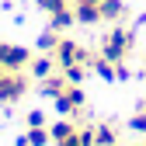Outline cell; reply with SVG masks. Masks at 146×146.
Returning <instances> with one entry per match:
<instances>
[{
	"instance_id": "cell-1",
	"label": "cell",
	"mask_w": 146,
	"mask_h": 146,
	"mask_svg": "<svg viewBox=\"0 0 146 146\" xmlns=\"http://www.w3.org/2000/svg\"><path fill=\"white\" fill-rule=\"evenodd\" d=\"M98 45H101L98 56L111 59V63H125V59L136 52V31H132V28H122V25H111Z\"/></svg>"
},
{
	"instance_id": "cell-2",
	"label": "cell",
	"mask_w": 146,
	"mask_h": 146,
	"mask_svg": "<svg viewBox=\"0 0 146 146\" xmlns=\"http://www.w3.org/2000/svg\"><path fill=\"white\" fill-rule=\"evenodd\" d=\"M28 87H31V80H28L25 70H4V73H0V104L21 101L28 94Z\"/></svg>"
},
{
	"instance_id": "cell-3",
	"label": "cell",
	"mask_w": 146,
	"mask_h": 146,
	"mask_svg": "<svg viewBox=\"0 0 146 146\" xmlns=\"http://www.w3.org/2000/svg\"><path fill=\"white\" fill-rule=\"evenodd\" d=\"M52 59H56L59 70H66V66H73V63H87V66H90L94 52H90L87 45H80V42H73V38H59V45L52 49Z\"/></svg>"
},
{
	"instance_id": "cell-4",
	"label": "cell",
	"mask_w": 146,
	"mask_h": 146,
	"mask_svg": "<svg viewBox=\"0 0 146 146\" xmlns=\"http://www.w3.org/2000/svg\"><path fill=\"white\" fill-rule=\"evenodd\" d=\"M52 104H56L59 115H80L84 108H87V94H84L80 84H66V90H63L59 98H52Z\"/></svg>"
},
{
	"instance_id": "cell-5",
	"label": "cell",
	"mask_w": 146,
	"mask_h": 146,
	"mask_svg": "<svg viewBox=\"0 0 146 146\" xmlns=\"http://www.w3.org/2000/svg\"><path fill=\"white\" fill-rule=\"evenodd\" d=\"M28 63H31V52L25 45L0 42V66H4V70H28Z\"/></svg>"
},
{
	"instance_id": "cell-6",
	"label": "cell",
	"mask_w": 146,
	"mask_h": 146,
	"mask_svg": "<svg viewBox=\"0 0 146 146\" xmlns=\"http://www.w3.org/2000/svg\"><path fill=\"white\" fill-rule=\"evenodd\" d=\"M28 70H31V80H45V77H52L59 66H56V59H52V52H42V56H31Z\"/></svg>"
},
{
	"instance_id": "cell-7",
	"label": "cell",
	"mask_w": 146,
	"mask_h": 146,
	"mask_svg": "<svg viewBox=\"0 0 146 146\" xmlns=\"http://www.w3.org/2000/svg\"><path fill=\"white\" fill-rule=\"evenodd\" d=\"M125 14H129V11H125L122 0H101V21H108V25H122Z\"/></svg>"
},
{
	"instance_id": "cell-8",
	"label": "cell",
	"mask_w": 146,
	"mask_h": 146,
	"mask_svg": "<svg viewBox=\"0 0 146 146\" xmlns=\"http://www.w3.org/2000/svg\"><path fill=\"white\" fill-rule=\"evenodd\" d=\"M73 14H77V25H87V28L101 25V7H90V4H73Z\"/></svg>"
},
{
	"instance_id": "cell-9",
	"label": "cell",
	"mask_w": 146,
	"mask_h": 146,
	"mask_svg": "<svg viewBox=\"0 0 146 146\" xmlns=\"http://www.w3.org/2000/svg\"><path fill=\"white\" fill-rule=\"evenodd\" d=\"M38 90H42L45 98H59L63 90H66V77H63V73H52V77L38 80Z\"/></svg>"
},
{
	"instance_id": "cell-10",
	"label": "cell",
	"mask_w": 146,
	"mask_h": 146,
	"mask_svg": "<svg viewBox=\"0 0 146 146\" xmlns=\"http://www.w3.org/2000/svg\"><path fill=\"white\" fill-rule=\"evenodd\" d=\"M90 70H94L101 80H118V63L104 59V56H94V59H90Z\"/></svg>"
},
{
	"instance_id": "cell-11",
	"label": "cell",
	"mask_w": 146,
	"mask_h": 146,
	"mask_svg": "<svg viewBox=\"0 0 146 146\" xmlns=\"http://www.w3.org/2000/svg\"><path fill=\"white\" fill-rule=\"evenodd\" d=\"M118 143V129L111 122H101V125H94V146H115Z\"/></svg>"
},
{
	"instance_id": "cell-12",
	"label": "cell",
	"mask_w": 146,
	"mask_h": 146,
	"mask_svg": "<svg viewBox=\"0 0 146 146\" xmlns=\"http://www.w3.org/2000/svg\"><path fill=\"white\" fill-rule=\"evenodd\" d=\"M77 129H80L77 122H70V118H59V122H52V125H49V136H52V143H59V139H70V136H77Z\"/></svg>"
},
{
	"instance_id": "cell-13",
	"label": "cell",
	"mask_w": 146,
	"mask_h": 146,
	"mask_svg": "<svg viewBox=\"0 0 146 146\" xmlns=\"http://www.w3.org/2000/svg\"><path fill=\"white\" fill-rule=\"evenodd\" d=\"M70 25H77V14H73V7H66V11H56V14H49V28H56V31H66Z\"/></svg>"
},
{
	"instance_id": "cell-14",
	"label": "cell",
	"mask_w": 146,
	"mask_h": 146,
	"mask_svg": "<svg viewBox=\"0 0 146 146\" xmlns=\"http://www.w3.org/2000/svg\"><path fill=\"white\" fill-rule=\"evenodd\" d=\"M25 139H28V146H49L52 143V136H49L45 125H31V129L25 132Z\"/></svg>"
},
{
	"instance_id": "cell-15",
	"label": "cell",
	"mask_w": 146,
	"mask_h": 146,
	"mask_svg": "<svg viewBox=\"0 0 146 146\" xmlns=\"http://www.w3.org/2000/svg\"><path fill=\"white\" fill-rule=\"evenodd\" d=\"M63 77H66V84H84V77H87V63H73V66H66V70H59Z\"/></svg>"
},
{
	"instance_id": "cell-16",
	"label": "cell",
	"mask_w": 146,
	"mask_h": 146,
	"mask_svg": "<svg viewBox=\"0 0 146 146\" xmlns=\"http://www.w3.org/2000/svg\"><path fill=\"white\" fill-rule=\"evenodd\" d=\"M56 45H59V31H56V28H49V31L38 35V49H42V52H52Z\"/></svg>"
},
{
	"instance_id": "cell-17",
	"label": "cell",
	"mask_w": 146,
	"mask_h": 146,
	"mask_svg": "<svg viewBox=\"0 0 146 146\" xmlns=\"http://www.w3.org/2000/svg\"><path fill=\"white\" fill-rule=\"evenodd\" d=\"M35 7L45 11V14H56V11H66L70 7V0H35Z\"/></svg>"
},
{
	"instance_id": "cell-18",
	"label": "cell",
	"mask_w": 146,
	"mask_h": 146,
	"mask_svg": "<svg viewBox=\"0 0 146 146\" xmlns=\"http://www.w3.org/2000/svg\"><path fill=\"white\" fill-rule=\"evenodd\" d=\"M129 129H132V132H139V136H146V108H139V115H132V118H129Z\"/></svg>"
},
{
	"instance_id": "cell-19",
	"label": "cell",
	"mask_w": 146,
	"mask_h": 146,
	"mask_svg": "<svg viewBox=\"0 0 146 146\" xmlns=\"http://www.w3.org/2000/svg\"><path fill=\"white\" fill-rule=\"evenodd\" d=\"M25 125H28V129H31V125H45V115H42V111H35V108H31V111L25 115Z\"/></svg>"
},
{
	"instance_id": "cell-20",
	"label": "cell",
	"mask_w": 146,
	"mask_h": 146,
	"mask_svg": "<svg viewBox=\"0 0 146 146\" xmlns=\"http://www.w3.org/2000/svg\"><path fill=\"white\" fill-rule=\"evenodd\" d=\"M77 136H80L84 146H94V129H77Z\"/></svg>"
},
{
	"instance_id": "cell-21",
	"label": "cell",
	"mask_w": 146,
	"mask_h": 146,
	"mask_svg": "<svg viewBox=\"0 0 146 146\" xmlns=\"http://www.w3.org/2000/svg\"><path fill=\"white\" fill-rule=\"evenodd\" d=\"M56 146H84V143H80V136H70V139H59Z\"/></svg>"
},
{
	"instance_id": "cell-22",
	"label": "cell",
	"mask_w": 146,
	"mask_h": 146,
	"mask_svg": "<svg viewBox=\"0 0 146 146\" xmlns=\"http://www.w3.org/2000/svg\"><path fill=\"white\" fill-rule=\"evenodd\" d=\"M73 4H90V7H101V0H73Z\"/></svg>"
},
{
	"instance_id": "cell-23",
	"label": "cell",
	"mask_w": 146,
	"mask_h": 146,
	"mask_svg": "<svg viewBox=\"0 0 146 146\" xmlns=\"http://www.w3.org/2000/svg\"><path fill=\"white\" fill-rule=\"evenodd\" d=\"M115 146H125V143H115Z\"/></svg>"
},
{
	"instance_id": "cell-24",
	"label": "cell",
	"mask_w": 146,
	"mask_h": 146,
	"mask_svg": "<svg viewBox=\"0 0 146 146\" xmlns=\"http://www.w3.org/2000/svg\"><path fill=\"white\" fill-rule=\"evenodd\" d=\"M139 146H146V139H143V143H139Z\"/></svg>"
},
{
	"instance_id": "cell-25",
	"label": "cell",
	"mask_w": 146,
	"mask_h": 146,
	"mask_svg": "<svg viewBox=\"0 0 146 146\" xmlns=\"http://www.w3.org/2000/svg\"><path fill=\"white\" fill-rule=\"evenodd\" d=\"M0 73H4V66H0Z\"/></svg>"
}]
</instances>
